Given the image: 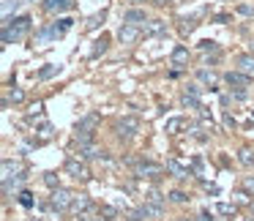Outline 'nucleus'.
<instances>
[{"label":"nucleus","mask_w":254,"mask_h":221,"mask_svg":"<svg viewBox=\"0 0 254 221\" xmlns=\"http://www.w3.org/2000/svg\"><path fill=\"white\" fill-rule=\"evenodd\" d=\"M30 28H33V19L28 14H22L17 19H3V44H14V41L25 39L30 33Z\"/></svg>","instance_id":"nucleus-1"},{"label":"nucleus","mask_w":254,"mask_h":221,"mask_svg":"<svg viewBox=\"0 0 254 221\" xmlns=\"http://www.w3.org/2000/svg\"><path fill=\"white\" fill-rule=\"evenodd\" d=\"M71 25H74V19H58V22H52V25H47V28H41L39 30V36H36V44H47V41H52V39H61V36H66V30H71Z\"/></svg>","instance_id":"nucleus-2"},{"label":"nucleus","mask_w":254,"mask_h":221,"mask_svg":"<svg viewBox=\"0 0 254 221\" xmlns=\"http://www.w3.org/2000/svg\"><path fill=\"white\" fill-rule=\"evenodd\" d=\"M96 123H99V115H96V112L85 115L82 120L77 123V139H79V148H82V145H90V142H93V128H96Z\"/></svg>","instance_id":"nucleus-3"},{"label":"nucleus","mask_w":254,"mask_h":221,"mask_svg":"<svg viewBox=\"0 0 254 221\" xmlns=\"http://www.w3.org/2000/svg\"><path fill=\"white\" fill-rule=\"evenodd\" d=\"M74 197H77V194L68 191V188H55V191H52V197H50V210H58V213L71 210Z\"/></svg>","instance_id":"nucleus-4"},{"label":"nucleus","mask_w":254,"mask_h":221,"mask_svg":"<svg viewBox=\"0 0 254 221\" xmlns=\"http://www.w3.org/2000/svg\"><path fill=\"white\" fill-rule=\"evenodd\" d=\"M137 131H139V120L134 115H126V117H118L115 120V134L121 139H131Z\"/></svg>","instance_id":"nucleus-5"},{"label":"nucleus","mask_w":254,"mask_h":221,"mask_svg":"<svg viewBox=\"0 0 254 221\" xmlns=\"http://www.w3.org/2000/svg\"><path fill=\"white\" fill-rule=\"evenodd\" d=\"M63 169H66V175L77 177V180H90L88 164H85V161H79V159H68L66 164H63Z\"/></svg>","instance_id":"nucleus-6"},{"label":"nucleus","mask_w":254,"mask_h":221,"mask_svg":"<svg viewBox=\"0 0 254 221\" xmlns=\"http://www.w3.org/2000/svg\"><path fill=\"white\" fill-rule=\"evenodd\" d=\"M139 36H142V28H139V25H128V22H123L121 28H118V39H121V44H128V47H131L134 41L139 39Z\"/></svg>","instance_id":"nucleus-7"},{"label":"nucleus","mask_w":254,"mask_h":221,"mask_svg":"<svg viewBox=\"0 0 254 221\" xmlns=\"http://www.w3.org/2000/svg\"><path fill=\"white\" fill-rule=\"evenodd\" d=\"M224 82L230 85V88L243 90V88H249V82H252V74H243V71H227V74H224Z\"/></svg>","instance_id":"nucleus-8"},{"label":"nucleus","mask_w":254,"mask_h":221,"mask_svg":"<svg viewBox=\"0 0 254 221\" xmlns=\"http://www.w3.org/2000/svg\"><path fill=\"white\" fill-rule=\"evenodd\" d=\"M161 172H164V166L150 164V161H139L137 169H134V175H137V177H159Z\"/></svg>","instance_id":"nucleus-9"},{"label":"nucleus","mask_w":254,"mask_h":221,"mask_svg":"<svg viewBox=\"0 0 254 221\" xmlns=\"http://www.w3.org/2000/svg\"><path fill=\"white\" fill-rule=\"evenodd\" d=\"M90 210H93V199H90L88 194H79V197H74L71 213H77V216H88Z\"/></svg>","instance_id":"nucleus-10"},{"label":"nucleus","mask_w":254,"mask_h":221,"mask_svg":"<svg viewBox=\"0 0 254 221\" xmlns=\"http://www.w3.org/2000/svg\"><path fill=\"white\" fill-rule=\"evenodd\" d=\"M74 0H44V11L47 14H61V11H71Z\"/></svg>","instance_id":"nucleus-11"},{"label":"nucleus","mask_w":254,"mask_h":221,"mask_svg":"<svg viewBox=\"0 0 254 221\" xmlns=\"http://www.w3.org/2000/svg\"><path fill=\"white\" fill-rule=\"evenodd\" d=\"M167 172H172V175H175V177H181V180H186L189 175H194V172L189 169V166H183L181 161H175V159H170V161H167Z\"/></svg>","instance_id":"nucleus-12"},{"label":"nucleus","mask_w":254,"mask_h":221,"mask_svg":"<svg viewBox=\"0 0 254 221\" xmlns=\"http://www.w3.org/2000/svg\"><path fill=\"white\" fill-rule=\"evenodd\" d=\"M170 60H172V66H189V50L183 44H178L175 50H172V55H170Z\"/></svg>","instance_id":"nucleus-13"},{"label":"nucleus","mask_w":254,"mask_h":221,"mask_svg":"<svg viewBox=\"0 0 254 221\" xmlns=\"http://www.w3.org/2000/svg\"><path fill=\"white\" fill-rule=\"evenodd\" d=\"M164 30H167V22H164V19H150V22H145L142 33H145V36H161Z\"/></svg>","instance_id":"nucleus-14"},{"label":"nucleus","mask_w":254,"mask_h":221,"mask_svg":"<svg viewBox=\"0 0 254 221\" xmlns=\"http://www.w3.org/2000/svg\"><path fill=\"white\" fill-rule=\"evenodd\" d=\"M164 213V205H156V202H145L142 208H139V216H142V219H159V216Z\"/></svg>","instance_id":"nucleus-15"},{"label":"nucleus","mask_w":254,"mask_h":221,"mask_svg":"<svg viewBox=\"0 0 254 221\" xmlns=\"http://www.w3.org/2000/svg\"><path fill=\"white\" fill-rule=\"evenodd\" d=\"M123 22L139 25V22H148V19H145V11H142V8H128V11L123 14Z\"/></svg>","instance_id":"nucleus-16"},{"label":"nucleus","mask_w":254,"mask_h":221,"mask_svg":"<svg viewBox=\"0 0 254 221\" xmlns=\"http://www.w3.org/2000/svg\"><path fill=\"white\" fill-rule=\"evenodd\" d=\"M238 161H241L243 166H252L254 164V148H252V145H243V148L238 150Z\"/></svg>","instance_id":"nucleus-17"},{"label":"nucleus","mask_w":254,"mask_h":221,"mask_svg":"<svg viewBox=\"0 0 254 221\" xmlns=\"http://www.w3.org/2000/svg\"><path fill=\"white\" fill-rule=\"evenodd\" d=\"M238 71L254 74V55H238Z\"/></svg>","instance_id":"nucleus-18"},{"label":"nucleus","mask_w":254,"mask_h":221,"mask_svg":"<svg viewBox=\"0 0 254 221\" xmlns=\"http://www.w3.org/2000/svg\"><path fill=\"white\" fill-rule=\"evenodd\" d=\"M107 47H110V36H107V33H101V39H96V47L90 50V57L104 55V52H107Z\"/></svg>","instance_id":"nucleus-19"},{"label":"nucleus","mask_w":254,"mask_h":221,"mask_svg":"<svg viewBox=\"0 0 254 221\" xmlns=\"http://www.w3.org/2000/svg\"><path fill=\"white\" fill-rule=\"evenodd\" d=\"M14 172H22V169H19V164H17V161H11V159H3V180H11Z\"/></svg>","instance_id":"nucleus-20"},{"label":"nucleus","mask_w":254,"mask_h":221,"mask_svg":"<svg viewBox=\"0 0 254 221\" xmlns=\"http://www.w3.org/2000/svg\"><path fill=\"white\" fill-rule=\"evenodd\" d=\"M183 128V117H170V120H167V126H164V131L167 134H178Z\"/></svg>","instance_id":"nucleus-21"},{"label":"nucleus","mask_w":254,"mask_h":221,"mask_svg":"<svg viewBox=\"0 0 254 221\" xmlns=\"http://www.w3.org/2000/svg\"><path fill=\"white\" fill-rule=\"evenodd\" d=\"M197 79H199V82H205V85H210V88H213L216 74H213V71H208V68H199V71H197Z\"/></svg>","instance_id":"nucleus-22"},{"label":"nucleus","mask_w":254,"mask_h":221,"mask_svg":"<svg viewBox=\"0 0 254 221\" xmlns=\"http://www.w3.org/2000/svg\"><path fill=\"white\" fill-rule=\"evenodd\" d=\"M178 22H181V25H178V28H181V33H191V30L197 28V22H194V17H181Z\"/></svg>","instance_id":"nucleus-23"},{"label":"nucleus","mask_w":254,"mask_h":221,"mask_svg":"<svg viewBox=\"0 0 254 221\" xmlns=\"http://www.w3.org/2000/svg\"><path fill=\"white\" fill-rule=\"evenodd\" d=\"M52 134H55L52 123H41V128H39V142H47V139H52Z\"/></svg>","instance_id":"nucleus-24"},{"label":"nucleus","mask_w":254,"mask_h":221,"mask_svg":"<svg viewBox=\"0 0 254 221\" xmlns=\"http://www.w3.org/2000/svg\"><path fill=\"white\" fill-rule=\"evenodd\" d=\"M19 205H22V208H33V205H36L33 194H30L28 188H25V191H19Z\"/></svg>","instance_id":"nucleus-25"},{"label":"nucleus","mask_w":254,"mask_h":221,"mask_svg":"<svg viewBox=\"0 0 254 221\" xmlns=\"http://www.w3.org/2000/svg\"><path fill=\"white\" fill-rule=\"evenodd\" d=\"M213 210H216L219 216H235V205H227V202H219Z\"/></svg>","instance_id":"nucleus-26"},{"label":"nucleus","mask_w":254,"mask_h":221,"mask_svg":"<svg viewBox=\"0 0 254 221\" xmlns=\"http://www.w3.org/2000/svg\"><path fill=\"white\" fill-rule=\"evenodd\" d=\"M170 202L183 205V202H189V194L186 191H170Z\"/></svg>","instance_id":"nucleus-27"},{"label":"nucleus","mask_w":254,"mask_h":221,"mask_svg":"<svg viewBox=\"0 0 254 221\" xmlns=\"http://www.w3.org/2000/svg\"><path fill=\"white\" fill-rule=\"evenodd\" d=\"M101 22H104V11H101V14H93V17L88 19V25H85V28H88V30H96Z\"/></svg>","instance_id":"nucleus-28"},{"label":"nucleus","mask_w":254,"mask_h":221,"mask_svg":"<svg viewBox=\"0 0 254 221\" xmlns=\"http://www.w3.org/2000/svg\"><path fill=\"white\" fill-rule=\"evenodd\" d=\"M55 74H58V66H44L36 77H39V79H50V77H55Z\"/></svg>","instance_id":"nucleus-29"},{"label":"nucleus","mask_w":254,"mask_h":221,"mask_svg":"<svg viewBox=\"0 0 254 221\" xmlns=\"http://www.w3.org/2000/svg\"><path fill=\"white\" fill-rule=\"evenodd\" d=\"M145 202H156V205H164V197H161V194H159V191H156V188H153V191H148V194H145Z\"/></svg>","instance_id":"nucleus-30"},{"label":"nucleus","mask_w":254,"mask_h":221,"mask_svg":"<svg viewBox=\"0 0 254 221\" xmlns=\"http://www.w3.org/2000/svg\"><path fill=\"white\" fill-rule=\"evenodd\" d=\"M235 11L241 14V17H254V6H252V3H241Z\"/></svg>","instance_id":"nucleus-31"},{"label":"nucleus","mask_w":254,"mask_h":221,"mask_svg":"<svg viewBox=\"0 0 254 221\" xmlns=\"http://www.w3.org/2000/svg\"><path fill=\"white\" fill-rule=\"evenodd\" d=\"M8 101H14V104H22V101H25V93H22L19 88H14L11 93H8Z\"/></svg>","instance_id":"nucleus-32"},{"label":"nucleus","mask_w":254,"mask_h":221,"mask_svg":"<svg viewBox=\"0 0 254 221\" xmlns=\"http://www.w3.org/2000/svg\"><path fill=\"white\" fill-rule=\"evenodd\" d=\"M199 50L202 52H219V47H216V41H199Z\"/></svg>","instance_id":"nucleus-33"},{"label":"nucleus","mask_w":254,"mask_h":221,"mask_svg":"<svg viewBox=\"0 0 254 221\" xmlns=\"http://www.w3.org/2000/svg\"><path fill=\"white\" fill-rule=\"evenodd\" d=\"M44 183L52 188V191H55V188H61V186H58V177L52 175V172H47V175H44Z\"/></svg>","instance_id":"nucleus-34"},{"label":"nucleus","mask_w":254,"mask_h":221,"mask_svg":"<svg viewBox=\"0 0 254 221\" xmlns=\"http://www.w3.org/2000/svg\"><path fill=\"white\" fill-rule=\"evenodd\" d=\"M41 112H44V101H36V104L30 107V117H39Z\"/></svg>","instance_id":"nucleus-35"},{"label":"nucleus","mask_w":254,"mask_h":221,"mask_svg":"<svg viewBox=\"0 0 254 221\" xmlns=\"http://www.w3.org/2000/svg\"><path fill=\"white\" fill-rule=\"evenodd\" d=\"M99 213H101V216H107V219H115V216H118V213H115V208H110V205H104V208H101Z\"/></svg>","instance_id":"nucleus-36"},{"label":"nucleus","mask_w":254,"mask_h":221,"mask_svg":"<svg viewBox=\"0 0 254 221\" xmlns=\"http://www.w3.org/2000/svg\"><path fill=\"white\" fill-rule=\"evenodd\" d=\"M243 188H246V191H252V194H254V177H246V180H243Z\"/></svg>","instance_id":"nucleus-37"},{"label":"nucleus","mask_w":254,"mask_h":221,"mask_svg":"<svg viewBox=\"0 0 254 221\" xmlns=\"http://www.w3.org/2000/svg\"><path fill=\"white\" fill-rule=\"evenodd\" d=\"M139 219H142V216H139V210H137V213H128L123 221H139Z\"/></svg>","instance_id":"nucleus-38"},{"label":"nucleus","mask_w":254,"mask_h":221,"mask_svg":"<svg viewBox=\"0 0 254 221\" xmlns=\"http://www.w3.org/2000/svg\"><path fill=\"white\" fill-rule=\"evenodd\" d=\"M194 172H197V175L202 172V159H194Z\"/></svg>","instance_id":"nucleus-39"},{"label":"nucleus","mask_w":254,"mask_h":221,"mask_svg":"<svg viewBox=\"0 0 254 221\" xmlns=\"http://www.w3.org/2000/svg\"><path fill=\"white\" fill-rule=\"evenodd\" d=\"M197 221H213V219H210V213H199Z\"/></svg>","instance_id":"nucleus-40"},{"label":"nucleus","mask_w":254,"mask_h":221,"mask_svg":"<svg viewBox=\"0 0 254 221\" xmlns=\"http://www.w3.org/2000/svg\"><path fill=\"white\" fill-rule=\"evenodd\" d=\"M79 221H104V219H93V216H79Z\"/></svg>","instance_id":"nucleus-41"},{"label":"nucleus","mask_w":254,"mask_h":221,"mask_svg":"<svg viewBox=\"0 0 254 221\" xmlns=\"http://www.w3.org/2000/svg\"><path fill=\"white\" fill-rule=\"evenodd\" d=\"M178 221H197V219H189V216H181Z\"/></svg>","instance_id":"nucleus-42"},{"label":"nucleus","mask_w":254,"mask_h":221,"mask_svg":"<svg viewBox=\"0 0 254 221\" xmlns=\"http://www.w3.org/2000/svg\"><path fill=\"white\" fill-rule=\"evenodd\" d=\"M128 3H145V0H128Z\"/></svg>","instance_id":"nucleus-43"},{"label":"nucleus","mask_w":254,"mask_h":221,"mask_svg":"<svg viewBox=\"0 0 254 221\" xmlns=\"http://www.w3.org/2000/svg\"><path fill=\"white\" fill-rule=\"evenodd\" d=\"M249 47H252V52H254V41H252V44H249Z\"/></svg>","instance_id":"nucleus-44"},{"label":"nucleus","mask_w":254,"mask_h":221,"mask_svg":"<svg viewBox=\"0 0 254 221\" xmlns=\"http://www.w3.org/2000/svg\"><path fill=\"white\" fill-rule=\"evenodd\" d=\"M30 221H41V219H30Z\"/></svg>","instance_id":"nucleus-45"}]
</instances>
